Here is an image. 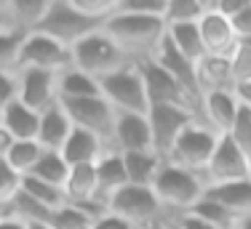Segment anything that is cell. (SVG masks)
Instances as JSON below:
<instances>
[{"label": "cell", "instance_id": "cell-15", "mask_svg": "<svg viewBox=\"0 0 251 229\" xmlns=\"http://www.w3.org/2000/svg\"><path fill=\"white\" fill-rule=\"evenodd\" d=\"M19 83V101L29 110L43 112L51 104H56V75L40 69H19L16 72Z\"/></svg>", "mask_w": 251, "mask_h": 229}, {"label": "cell", "instance_id": "cell-4", "mask_svg": "<svg viewBox=\"0 0 251 229\" xmlns=\"http://www.w3.org/2000/svg\"><path fill=\"white\" fill-rule=\"evenodd\" d=\"M101 27H104V22L86 16L75 5V0H49V11H46L43 22H40L38 32L49 35V38H53L56 43H62L67 48H73L83 38L99 32Z\"/></svg>", "mask_w": 251, "mask_h": 229}, {"label": "cell", "instance_id": "cell-21", "mask_svg": "<svg viewBox=\"0 0 251 229\" xmlns=\"http://www.w3.org/2000/svg\"><path fill=\"white\" fill-rule=\"evenodd\" d=\"M94 168H97V195H99V203H104V206H107V200L128 184V176H126V165H123L121 152L107 149V152L97 160V165H94Z\"/></svg>", "mask_w": 251, "mask_h": 229}, {"label": "cell", "instance_id": "cell-1", "mask_svg": "<svg viewBox=\"0 0 251 229\" xmlns=\"http://www.w3.org/2000/svg\"><path fill=\"white\" fill-rule=\"evenodd\" d=\"M104 29L118 48L131 59V62H145L152 59L158 46L166 38V19L160 16H136L112 11V16L104 22Z\"/></svg>", "mask_w": 251, "mask_h": 229}, {"label": "cell", "instance_id": "cell-31", "mask_svg": "<svg viewBox=\"0 0 251 229\" xmlns=\"http://www.w3.org/2000/svg\"><path fill=\"white\" fill-rule=\"evenodd\" d=\"M40 155H43V147H40L38 141H14L11 152L5 155V162L25 179L32 173V168L38 165Z\"/></svg>", "mask_w": 251, "mask_h": 229}, {"label": "cell", "instance_id": "cell-35", "mask_svg": "<svg viewBox=\"0 0 251 229\" xmlns=\"http://www.w3.org/2000/svg\"><path fill=\"white\" fill-rule=\"evenodd\" d=\"M115 11L136 16H166V0H115Z\"/></svg>", "mask_w": 251, "mask_h": 229}, {"label": "cell", "instance_id": "cell-46", "mask_svg": "<svg viewBox=\"0 0 251 229\" xmlns=\"http://www.w3.org/2000/svg\"><path fill=\"white\" fill-rule=\"evenodd\" d=\"M0 32H8V22H5V5L0 3Z\"/></svg>", "mask_w": 251, "mask_h": 229}, {"label": "cell", "instance_id": "cell-32", "mask_svg": "<svg viewBox=\"0 0 251 229\" xmlns=\"http://www.w3.org/2000/svg\"><path fill=\"white\" fill-rule=\"evenodd\" d=\"M190 213L198 216L201 221H206V224H211L214 229H235V221H238L227 208H222L219 203H214L211 197H206V195L190 208Z\"/></svg>", "mask_w": 251, "mask_h": 229}, {"label": "cell", "instance_id": "cell-44", "mask_svg": "<svg viewBox=\"0 0 251 229\" xmlns=\"http://www.w3.org/2000/svg\"><path fill=\"white\" fill-rule=\"evenodd\" d=\"M11 147H14V138H11V134L0 125V160H5V155L11 152Z\"/></svg>", "mask_w": 251, "mask_h": 229}, {"label": "cell", "instance_id": "cell-28", "mask_svg": "<svg viewBox=\"0 0 251 229\" xmlns=\"http://www.w3.org/2000/svg\"><path fill=\"white\" fill-rule=\"evenodd\" d=\"M29 176L40 179V182H46V184H53V186H59V189H64V182H67V176H70V165L64 162V158L59 152H46L43 149L38 165L32 168Z\"/></svg>", "mask_w": 251, "mask_h": 229}, {"label": "cell", "instance_id": "cell-38", "mask_svg": "<svg viewBox=\"0 0 251 229\" xmlns=\"http://www.w3.org/2000/svg\"><path fill=\"white\" fill-rule=\"evenodd\" d=\"M230 67H232L235 86H238V83H251V51L243 43L238 46L235 53L230 56Z\"/></svg>", "mask_w": 251, "mask_h": 229}, {"label": "cell", "instance_id": "cell-6", "mask_svg": "<svg viewBox=\"0 0 251 229\" xmlns=\"http://www.w3.org/2000/svg\"><path fill=\"white\" fill-rule=\"evenodd\" d=\"M101 96L115 112H128V114H147L150 101H147L145 80L136 64H126L123 69L99 80Z\"/></svg>", "mask_w": 251, "mask_h": 229}, {"label": "cell", "instance_id": "cell-47", "mask_svg": "<svg viewBox=\"0 0 251 229\" xmlns=\"http://www.w3.org/2000/svg\"><path fill=\"white\" fill-rule=\"evenodd\" d=\"M235 229H251V216H243V219L235 221Z\"/></svg>", "mask_w": 251, "mask_h": 229}, {"label": "cell", "instance_id": "cell-7", "mask_svg": "<svg viewBox=\"0 0 251 229\" xmlns=\"http://www.w3.org/2000/svg\"><path fill=\"white\" fill-rule=\"evenodd\" d=\"M198 112L182 104H152L147 110V123H150V134H152V149L160 158H169L171 147L176 144V138L195 123Z\"/></svg>", "mask_w": 251, "mask_h": 229}, {"label": "cell", "instance_id": "cell-5", "mask_svg": "<svg viewBox=\"0 0 251 229\" xmlns=\"http://www.w3.org/2000/svg\"><path fill=\"white\" fill-rule=\"evenodd\" d=\"M107 213L128 221L134 229H158L163 219V206L155 197L152 186L126 184L107 200Z\"/></svg>", "mask_w": 251, "mask_h": 229}, {"label": "cell", "instance_id": "cell-26", "mask_svg": "<svg viewBox=\"0 0 251 229\" xmlns=\"http://www.w3.org/2000/svg\"><path fill=\"white\" fill-rule=\"evenodd\" d=\"M121 158L126 165L128 184H136V186H152L160 165H163V158L152 149H147V152H126Z\"/></svg>", "mask_w": 251, "mask_h": 229}, {"label": "cell", "instance_id": "cell-34", "mask_svg": "<svg viewBox=\"0 0 251 229\" xmlns=\"http://www.w3.org/2000/svg\"><path fill=\"white\" fill-rule=\"evenodd\" d=\"M19 46H22V35L0 32V72L19 69Z\"/></svg>", "mask_w": 251, "mask_h": 229}, {"label": "cell", "instance_id": "cell-9", "mask_svg": "<svg viewBox=\"0 0 251 229\" xmlns=\"http://www.w3.org/2000/svg\"><path fill=\"white\" fill-rule=\"evenodd\" d=\"M67 112L73 128L88 131L99 136L107 147L112 149V128H115V110L107 104L104 96H91V99H67L59 101Z\"/></svg>", "mask_w": 251, "mask_h": 229}, {"label": "cell", "instance_id": "cell-17", "mask_svg": "<svg viewBox=\"0 0 251 229\" xmlns=\"http://www.w3.org/2000/svg\"><path fill=\"white\" fill-rule=\"evenodd\" d=\"M238 104L232 91H217V93H206L201 101V123L208 125L217 136H227L238 117Z\"/></svg>", "mask_w": 251, "mask_h": 229}, {"label": "cell", "instance_id": "cell-27", "mask_svg": "<svg viewBox=\"0 0 251 229\" xmlns=\"http://www.w3.org/2000/svg\"><path fill=\"white\" fill-rule=\"evenodd\" d=\"M166 40H169L184 59H190L193 64H198L201 59H206V48H203V38H201L198 24H169V27H166Z\"/></svg>", "mask_w": 251, "mask_h": 229}, {"label": "cell", "instance_id": "cell-12", "mask_svg": "<svg viewBox=\"0 0 251 229\" xmlns=\"http://www.w3.org/2000/svg\"><path fill=\"white\" fill-rule=\"evenodd\" d=\"M136 67L142 72V80H145V91H147V101L152 104H182V107H190V110L198 112L201 117V110L190 93L184 91L182 86L169 75L163 67H160L155 59H145V62H136Z\"/></svg>", "mask_w": 251, "mask_h": 229}, {"label": "cell", "instance_id": "cell-36", "mask_svg": "<svg viewBox=\"0 0 251 229\" xmlns=\"http://www.w3.org/2000/svg\"><path fill=\"white\" fill-rule=\"evenodd\" d=\"M19 189H22V176L5 160H0V213L8 208V203L16 197Z\"/></svg>", "mask_w": 251, "mask_h": 229}, {"label": "cell", "instance_id": "cell-20", "mask_svg": "<svg viewBox=\"0 0 251 229\" xmlns=\"http://www.w3.org/2000/svg\"><path fill=\"white\" fill-rule=\"evenodd\" d=\"M70 131H73V123H70L64 107L59 104H51L49 110L40 112V125H38V138L35 141L46 149V152H59L67 141Z\"/></svg>", "mask_w": 251, "mask_h": 229}, {"label": "cell", "instance_id": "cell-43", "mask_svg": "<svg viewBox=\"0 0 251 229\" xmlns=\"http://www.w3.org/2000/svg\"><path fill=\"white\" fill-rule=\"evenodd\" d=\"M235 99L241 107H246V110H251V83H238L235 86Z\"/></svg>", "mask_w": 251, "mask_h": 229}, {"label": "cell", "instance_id": "cell-45", "mask_svg": "<svg viewBox=\"0 0 251 229\" xmlns=\"http://www.w3.org/2000/svg\"><path fill=\"white\" fill-rule=\"evenodd\" d=\"M0 229H27L25 221H19V219H14V216H0Z\"/></svg>", "mask_w": 251, "mask_h": 229}, {"label": "cell", "instance_id": "cell-22", "mask_svg": "<svg viewBox=\"0 0 251 229\" xmlns=\"http://www.w3.org/2000/svg\"><path fill=\"white\" fill-rule=\"evenodd\" d=\"M206 197H211L214 203H219L222 208H227L235 219L251 216V179L206 186Z\"/></svg>", "mask_w": 251, "mask_h": 229}, {"label": "cell", "instance_id": "cell-41", "mask_svg": "<svg viewBox=\"0 0 251 229\" xmlns=\"http://www.w3.org/2000/svg\"><path fill=\"white\" fill-rule=\"evenodd\" d=\"M91 229H134L128 224V221H123V219H118V216H112V213H101L97 221H94V227Z\"/></svg>", "mask_w": 251, "mask_h": 229}, {"label": "cell", "instance_id": "cell-16", "mask_svg": "<svg viewBox=\"0 0 251 229\" xmlns=\"http://www.w3.org/2000/svg\"><path fill=\"white\" fill-rule=\"evenodd\" d=\"M152 59H155V62H158L166 72H169L171 77H174V80L184 88V91L190 93V99H193L195 104H198V110H201L203 96H201V88H198V64H193L190 59H184L182 53H179L166 38H163V43L158 46V51H155Z\"/></svg>", "mask_w": 251, "mask_h": 229}, {"label": "cell", "instance_id": "cell-39", "mask_svg": "<svg viewBox=\"0 0 251 229\" xmlns=\"http://www.w3.org/2000/svg\"><path fill=\"white\" fill-rule=\"evenodd\" d=\"M19 99V83H16V72H0V120L5 110Z\"/></svg>", "mask_w": 251, "mask_h": 229}, {"label": "cell", "instance_id": "cell-37", "mask_svg": "<svg viewBox=\"0 0 251 229\" xmlns=\"http://www.w3.org/2000/svg\"><path fill=\"white\" fill-rule=\"evenodd\" d=\"M227 136L251 158V110H246V107L238 110V117H235V123H232V128Z\"/></svg>", "mask_w": 251, "mask_h": 229}, {"label": "cell", "instance_id": "cell-29", "mask_svg": "<svg viewBox=\"0 0 251 229\" xmlns=\"http://www.w3.org/2000/svg\"><path fill=\"white\" fill-rule=\"evenodd\" d=\"M208 11V0H166V27L169 24H198Z\"/></svg>", "mask_w": 251, "mask_h": 229}, {"label": "cell", "instance_id": "cell-23", "mask_svg": "<svg viewBox=\"0 0 251 229\" xmlns=\"http://www.w3.org/2000/svg\"><path fill=\"white\" fill-rule=\"evenodd\" d=\"M198 88L201 96L217 91H235V77H232L230 59L206 56L198 62Z\"/></svg>", "mask_w": 251, "mask_h": 229}, {"label": "cell", "instance_id": "cell-8", "mask_svg": "<svg viewBox=\"0 0 251 229\" xmlns=\"http://www.w3.org/2000/svg\"><path fill=\"white\" fill-rule=\"evenodd\" d=\"M217 144H219V136L214 134L208 125H203L201 120H195V123L176 138V144L171 147L166 162H174L179 168L203 173L208 165V160H211V155H214V149H217Z\"/></svg>", "mask_w": 251, "mask_h": 229}, {"label": "cell", "instance_id": "cell-25", "mask_svg": "<svg viewBox=\"0 0 251 229\" xmlns=\"http://www.w3.org/2000/svg\"><path fill=\"white\" fill-rule=\"evenodd\" d=\"M91 96H101L99 80H94L91 75L70 67L56 75V101L67 99H91Z\"/></svg>", "mask_w": 251, "mask_h": 229}, {"label": "cell", "instance_id": "cell-2", "mask_svg": "<svg viewBox=\"0 0 251 229\" xmlns=\"http://www.w3.org/2000/svg\"><path fill=\"white\" fill-rule=\"evenodd\" d=\"M152 192L160 200L163 210H176V213H190V208L206 195V182L201 173L179 168L174 162L160 165L158 176L152 182Z\"/></svg>", "mask_w": 251, "mask_h": 229}, {"label": "cell", "instance_id": "cell-42", "mask_svg": "<svg viewBox=\"0 0 251 229\" xmlns=\"http://www.w3.org/2000/svg\"><path fill=\"white\" fill-rule=\"evenodd\" d=\"M176 229H214V227L206 224V221H201L198 216H193V213H184L182 219H179Z\"/></svg>", "mask_w": 251, "mask_h": 229}, {"label": "cell", "instance_id": "cell-19", "mask_svg": "<svg viewBox=\"0 0 251 229\" xmlns=\"http://www.w3.org/2000/svg\"><path fill=\"white\" fill-rule=\"evenodd\" d=\"M3 5H5L8 32H16L22 38L38 32L40 22L49 11V0H11V3H3Z\"/></svg>", "mask_w": 251, "mask_h": 229}, {"label": "cell", "instance_id": "cell-14", "mask_svg": "<svg viewBox=\"0 0 251 229\" xmlns=\"http://www.w3.org/2000/svg\"><path fill=\"white\" fill-rule=\"evenodd\" d=\"M112 149L115 152H147L152 149V134L147 114L115 112V128H112ZM155 152V149H152Z\"/></svg>", "mask_w": 251, "mask_h": 229}, {"label": "cell", "instance_id": "cell-49", "mask_svg": "<svg viewBox=\"0 0 251 229\" xmlns=\"http://www.w3.org/2000/svg\"><path fill=\"white\" fill-rule=\"evenodd\" d=\"M243 46H246V48H249V51H251V38H249V40H243Z\"/></svg>", "mask_w": 251, "mask_h": 229}, {"label": "cell", "instance_id": "cell-40", "mask_svg": "<svg viewBox=\"0 0 251 229\" xmlns=\"http://www.w3.org/2000/svg\"><path fill=\"white\" fill-rule=\"evenodd\" d=\"M230 24H232V29H235L241 43L251 38V0H243V5L230 16Z\"/></svg>", "mask_w": 251, "mask_h": 229}, {"label": "cell", "instance_id": "cell-18", "mask_svg": "<svg viewBox=\"0 0 251 229\" xmlns=\"http://www.w3.org/2000/svg\"><path fill=\"white\" fill-rule=\"evenodd\" d=\"M107 149L110 147L99 136L88 134V131H80V128H73L67 141H64V147L59 149V155L64 158V162L70 168H80V165H94Z\"/></svg>", "mask_w": 251, "mask_h": 229}, {"label": "cell", "instance_id": "cell-30", "mask_svg": "<svg viewBox=\"0 0 251 229\" xmlns=\"http://www.w3.org/2000/svg\"><path fill=\"white\" fill-rule=\"evenodd\" d=\"M22 192H27L32 200H38L40 206L49 208L51 213H53V210H59L62 206H67L64 189H59V186H53V184H46V182H40V179H32V176L22 179Z\"/></svg>", "mask_w": 251, "mask_h": 229}, {"label": "cell", "instance_id": "cell-10", "mask_svg": "<svg viewBox=\"0 0 251 229\" xmlns=\"http://www.w3.org/2000/svg\"><path fill=\"white\" fill-rule=\"evenodd\" d=\"M73 67V56H70V48L56 43L49 35L32 32L27 38H22L19 46V69H40V72H59ZM16 69V72H19Z\"/></svg>", "mask_w": 251, "mask_h": 229}, {"label": "cell", "instance_id": "cell-48", "mask_svg": "<svg viewBox=\"0 0 251 229\" xmlns=\"http://www.w3.org/2000/svg\"><path fill=\"white\" fill-rule=\"evenodd\" d=\"M27 229H51L49 224H27Z\"/></svg>", "mask_w": 251, "mask_h": 229}, {"label": "cell", "instance_id": "cell-13", "mask_svg": "<svg viewBox=\"0 0 251 229\" xmlns=\"http://www.w3.org/2000/svg\"><path fill=\"white\" fill-rule=\"evenodd\" d=\"M201 38H203V48H206V56H219V59H230L235 53V48L241 46L235 29L227 16H222L214 3L208 0V11L201 16L198 22Z\"/></svg>", "mask_w": 251, "mask_h": 229}, {"label": "cell", "instance_id": "cell-11", "mask_svg": "<svg viewBox=\"0 0 251 229\" xmlns=\"http://www.w3.org/2000/svg\"><path fill=\"white\" fill-rule=\"evenodd\" d=\"M201 176L206 182V186L243 182V179H251V158L230 136H219L217 149H214L211 160H208L206 171Z\"/></svg>", "mask_w": 251, "mask_h": 229}, {"label": "cell", "instance_id": "cell-24", "mask_svg": "<svg viewBox=\"0 0 251 229\" xmlns=\"http://www.w3.org/2000/svg\"><path fill=\"white\" fill-rule=\"evenodd\" d=\"M0 125L8 131L14 141H35V138H38V125H40V112L29 110L27 104H22V101L16 99L14 104L5 110Z\"/></svg>", "mask_w": 251, "mask_h": 229}, {"label": "cell", "instance_id": "cell-3", "mask_svg": "<svg viewBox=\"0 0 251 229\" xmlns=\"http://www.w3.org/2000/svg\"><path fill=\"white\" fill-rule=\"evenodd\" d=\"M70 56H73V67L91 75L94 80H101V77L123 69L126 64H136L118 48V43L104 29H99V32L83 38L80 43H75L70 48Z\"/></svg>", "mask_w": 251, "mask_h": 229}, {"label": "cell", "instance_id": "cell-33", "mask_svg": "<svg viewBox=\"0 0 251 229\" xmlns=\"http://www.w3.org/2000/svg\"><path fill=\"white\" fill-rule=\"evenodd\" d=\"M94 216L91 213H86L83 208H77V206H62L59 210H53L51 213V221H49V227L51 229H91L94 227Z\"/></svg>", "mask_w": 251, "mask_h": 229}]
</instances>
